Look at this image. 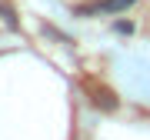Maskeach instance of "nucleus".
I'll return each instance as SVG.
<instances>
[{
	"label": "nucleus",
	"mask_w": 150,
	"mask_h": 140,
	"mask_svg": "<svg viewBox=\"0 0 150 140\" xmlns=\"http://www.w3.org/2000/svg\"><path fill=\"white\" fill-rule=\"evenodd\" d=\"M134 0H103V4H97V7H87V10H80V13H117V10H123V7H130Z\"/></svg>",
	"instance_id": "f257e3e1"
}]
</instances>
